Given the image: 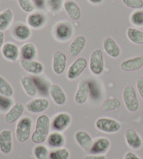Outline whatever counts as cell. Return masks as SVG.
Instances as JSON below:
<instances>
[{"label": "cell", "mask_w": 143, "mask_h": 159, "mask_svg": "<svg viewBox=\"0 0 143 159\" xmlns=\"http://www.w3.org/2000/svg\"><path fill=\"white\" fill-rule=\"evenodd\" d=\"M51 121L47 115H41L36 118L35 129L31 136V141L36 144L44 143L50 135Z\"/></svg>", "instance_id": "6da1fadb"}, {"label": "cell", "mask_w": 143, "mask_h": 159, "mask_svg": "<svg viewBox=\"0 0 143 159\" xmlns=\"http://www.w3.org/2000/svg\"><path fill=\"white\" fill-rule=\"evenodd\" d=\"M32 119L25 116L21 117L17 122L16 126V138L19 143H25L31 137L32 129Z\"/></svg>", "instance_id": "7a4b0ae2"}, {"label": "cell", "mask_w": 143, "mask_h": 159, "mask_svg": "<svg viewBox=\"0 0 143 159\" xmlns=\"http://www.w3.org/2000/svg\"><path fill=\"white\" fill-rule=\"evenodd\" d=\"M96 129L102 133L113 134L118 133L122 129V125L117 120L110 117H99L94 123Z\"/></svg>", "instance_id": "3957f363"}, {"label": "cell", "mask_w": 143, "mask_h": 159, "mask_svg": "<svg viewBox=\"0 0 143 159\" xmlns=\"http://www.w3.org/2000/svg\"><path fill=\"white\" fill-rule=\"evenodd\" d=\"M122 98L126 108L130 112H136L139 109V101L137 92L133 86L128 85L122 92Z\"/></svg>", "instance_id": "277c9868"}, {"label": "cell", "mask_w": 143, "mask_h": 159, "mask_svg": "<svg viewBox=\"0 0 143 159\" xmlns=\"http://www.w3.org/2000/svg\"><path fill=\"white\" fill-rule=\"evenodd\" d=\"M89 67L93 75L99 76L103 74L105 69V61L101 50L96 49L92 51L89 61Z\"/></svg>", "instance_id": "5b68a950"}, {"label": "cell", "mask_w": 143, "mask_h": 159, "mask_svg": "<svg viewBox=\"0 0 143 159\" xmlns=\"http://www.w3.org/2000/svg\"><path fill=\"white\" fill-rule=\"evenodd\" d=\"M72 122V117L67 112H59L54 116L51 121V128L54 131L64 132Z\"/></svg>", "instance_id": "8992f818"}, {"label": "cell", "mask_w": 143, "mask_h": 159, "mask_svg": "<svg viewBox=\"0 0 143 159\" xmlns=\"http://www.w3.org/2000/svg\"><path fill=\"white\" fill-rule=\"evenodd\" d=\"M87 60L84 57H78L71 64L67 71V79L74 80L78 78L87 66Z\"/></svg>", "instance_id": "52a82bcc"}, {"label": "cell", "mask_w": 143, "mask_h": 159, "mask_svg": "<svg viewBox=\"0 0 143 159\" xmlns=\"http://www.w3.org/2000/svg\"><path fill=\"white\" fill-rule=\"evenodd\" d=\"M73 32V27L68 21L59 22L54 29L56 39L60 41H66L72 36Z\"/></svg>", "instance_id": "ba28073f"}, {"label": "cell", "mask_w": 143, "mask_h": 159, "mask_svg": "<svg viewBox=\"0 0 143 159\" xmlns=\"http://www.w3.org/2000/svg\"><path fill=\"white\" fill-rule=\"evenodd\" d=\"M50 106V102L46 98H35L30 101L25 105V108L29 112L33 114H40L45 112Z\"/></svg>", "instance_id": "9c48e42d"}, {"label": "cell", "mask_w": 143, "mask_h": 159, "mask_svg": "<svg viewBox=\"0 0 143 159\" xmlns=\"http://www.w3.org/2000/svg\"><path fill=\"white\" fill-rule=\"evenodd\" d=\"M67 58L64 52L57 50L53 54L52 68L53 72L56 75H62L67 69Z\"/></svg>", "instance_id": "30bf717a"}, {"label": "cell", "mask_w": 143, "mask_h": 159, "mask_svg": "<svg viewBox=\"0 0 143 159\" xmlns=\"http://www.w3.org/2000/svg\"><path fill=\"white\" fill-rule=\"evenodd\" d=\"M124 138L128 147L133 150H138L142 147V139L133 128L128 129L125 131Z\"/></svg>", "instance_id": "8fae6325"}, {"label": "cell", "mask_w": 143, "mask_h": 159, "mask_svg": "<svg viewBox=\"0 0 143 159\" xmlns=\"http://www.w3.org/2000/svg\"><path fill=\"white\" fill-rule=\"evenodd\" d=\"M50 98L57 106H63L67 103V96L64 89L57 84H52L48 88Z\"/></svg>", "instance_id": "7c38bea8"}, {"label": "cell", "mask_w": 143, "mask_h": 159, "mask_svg": "<svg viewBox=\"0 0 143 159\" xmlns=\"http://www.w3.org/2000/svg\"><path fill=\"white\" fill-rule=\"evenodd\" d=\"M90 94V85L87 80H81L74 96V101L78 105L85 104Z\"/></svg>", "instance_id": "4fadbf2b"}, {"label": "cell", "mask_w": 143, "mask_h": 159, "mask_svg": "<svg viewBox=\"0 0 143 159\" xmlns=\"http://www.w3.org/2000/svg\"><path fill=\"white\" fill-rule=\"evenodd\" d=\"M111 142L108 138L99 137L93 141L90 153L91 154L104 155L109 150Z\"/></svg>", "instance_id": "5bb4252c"}, {"label": "cell", "mask_w": 143, "mask_h": 159, "mask_svg": "<svg viewBox=\"0 0 143 159\" xmlns=\"http://www.w3.org/2000/svg\"><path fill=\"white\" fill-rule=\"evenodd\" d=\"M13 150V135L9 129L0 132V152L3 154H9Z\"/></svg>", "instance_id": "9a60e30c"}, {"label": "cell", "mask_w": 143, "mask_h": 159, "mask_svg": "<svg viewBox=\"0 0 143 159\" xmlns=\"http://www.w3.org/2000/svg\"><path fill=\"white\" fill-rule=\"evenodd\" d=\"M21 66L25 71L31 75H39L41 74L44 70V66L41 62L31 59V60H25L21 59Z\"/></svg>", "instance_id": "2e32d148"}, {"label": "cell", "mask_w": 143, "mask_h": 159, "mask_svg": "<svg viewBox=\"0 0 143 159\" xmlns=\"http://www.w3.org/2000/svg\"><path fill=\"white\" fill-rule=\"evenodd\" d=\"M143 67V56H136L123 61L120 64V69L125 72L138 70Z\"/></svg>", "instance_id": "e0dca14e"}, {"label": "cell", "mask_w": 143, "mask_h": 159, "mask_svg": "<svg viewBox=\"0 0 143 159\" xmlns=\"http://www.w3.org/2000/svg\"><path fill=\"white\" fill-rule=\"evenodd\" d=\"M25 106L21 103H16L5 115L4 120L7 124H13L21 118L25 110Z\"/></svg>", "instance_id": "ac0fdd59"}, {"label": "cell", "mask_w": 143, "mask_h": 159, "mask_svg": "<svg viewBox=\"0 0 143 159\" xmlns=\"http://www.w3.org/2000/svg\"><path fill=\"white\" fill-rule=\"evenodd\" d=\"M75 140L84 151L90 152L94 141L90 133L86 130H78L75 134Z\"/></svg>", "instance_id": "d6986e66"}, {"label": "cell", "mask_w": 143, "mask_h": 159, "mask_svg": "<svg viewBox=\"0 0 143 159\" xmlns=\"http://www.w3.org/2000/svg\"><path fill=\"white\" fill-rule=\"evenodd\" d=\"M2 54L4 58L7 60L16 61L18 60L20 56V49L16 44L8 42L3 45Z\"/></svg>", "instance_id": "ffe728a7"}, {"label": "cell", "mask_w": 143, "mask_h": 159, "mask_svg": "<svg viewBox=\"0 0 143 159\" xmlns=\"http://www.w3.org/2000/svg\"><path fill=\"white\" fill-rule=\"evenodd\" d=\"M103 48H104L105 53L112 58H118L121 55V49H120L118 44L112 37H110V36H108L104 39Z\"/></svg>", "instance_id": "44dd1931"}, {"label": "cell", "mask_w": 143, "mask_h": 159, "mask_svg": "<svg viewBox=\"0 0 143 159\" xmlns=\"http://www.w3.org/2000/svg\"><path fill=\"white\" fill-rule=\"evenodd\" d=\"M21 84L25 93L30 97H34L38 93V88L33 78L24 75L21 78Z\"/></svg>", "instance_id": "7402d4cb"}, {"label": "cell", "mask_w": 143, "mask_h": 159, "mask_svg": "<svg viewBox=\"0 0 143 159\" xmlns=\"http://www.w3.org/2000/svg\"><path fill=\"white\" fill-rule=\"evenodd\" d=\"M66 13L74 21H77L81 17V9L79 5L73 0H67L63 4Z\"/></svg>", "instance_id": "603a6c76"}, {"label": "cell", "mask_w": 143, "mask_h": 159, "mask_svg": "<svg viewBox=\"0 0 143 159\" xmlns=\"http://www.w3.org/2000/svg\"><path fill=\"white\" fill-rule=\"evenodd\" d=\"M86 45V38L84 36L80 35L76 36L71 43L68 48V52L72 57H77L84 50Z\"/></svg>", "instance_id": "cb8c5ba5"}, {"label": "cell", "mask_w": 143, "mask_h": 159, "mask_svg": "<svg viewBox=\"0 0 143 159\" xmlns=\"http://www.w3.org/2000/svg\"><path fill=\"white\" fill-rule=\"evenodd\" d=\"M48 144L50 148L59 149L64 146L66 139L61 132L53 131L48 135L47 139Z\"/></svg>", "instance_id": "d4e9b609"}, {"label": "cell", "mask_w": 143, "mask_h": 159, "mask_svg": "<svg viewBox=\"0 0 143 159\" xmlns=\"http://www.w3.org/2000/svg\"><path fill=\"white\" fill-rule=\"evenodd\" d=\"M37 54V50L35 45L32 43H26L22 45L20 49V55L21 59L31 60L34 59Z\"/></svg>", "instance_id": "484cf974"}, {"label": "cell", "mask_w": 143, "mask_h": 159, "mask_svg": "<svg viewBox=\"0 0 143 159\" xmlns=\"http://www.w3.org/2000/svg\"><path fill=\"white\" fill-rule=\"evenodd\" d=\"M45 22V17L41 13H31L27 16V23L30 27L39 29L44 26Z\"/></svg>", "instance_id": "4316f807"}, {"label": "cell", "mask_w": 143, "mask_h": 159, "mask_svg": "<svg viewBox=\"0 0 143 159\" xmlns=\"http://www.w3.org/2000/svg\"><path fill=\"white\" fill-rule=\"evenodd\" d=\"M13 35L19 41H26L31 36V32L30 27L24 24H19L13 30Z\"/></svg>", "instance_id": "83f0119b"}, {"label": "cell", "mask_w": 143, "mask_h": 159, "mask_svg": "<svg viewBox=\"0 0 143 159\" xmlns=\"http://www.w3.org/2000/svg\"><path fill=\"white\" fill-rule=\"evenodd\" d=\"M13 20V13L10 8L0 13V31L7 30Z\"/></svg>", "instance_id": "f1b7e54d"}, {"label": "cell", "mask_w": 143, "mask_h": 159, "mask_svg": "<svg viewBox=\"0 0 143 159\" xmlns=\"http://www.w3.org/2000/svg\"><path fill=\"white\" fill-rule=\"evenodd\" d=\"M127 36L131 42L136 45H143V32L138 29L129 27L127 30Z\"/></svg>", "instance_id": "f546056e"}, {"label": "cell", "mask_w": 143, "mask_h": 159, "mask_svg": "<svg viewBox=\"0 0 143 159\" xmlns=\"http://www.w3.org/2000/svg\"><path fill=\"white\" fill-rule=\"evenodd\" d=\"M121 106V102L117 98H109L102 103V110L104 112H111L116 110Z\"/></svg>", "instance_id": "4dcf8cb0"}, {"label": "cell", "mask_w": 143, "mask_h": 159, "mask_svg": "<svg viewBox=\"0 0 143 159\" xmlns=\"http://www.w3.org/2000/svg\"><path fill=\"white\" fill-rule=\"evenodd\" d=\"M33 155L36 159H49V149L44 144H39L34 147Z\"/></svg>", "instance_id": "1f68e13d"}, {"label": "cell", "mask_w": 143, "mask_h": 159, "mask_svg": "<svg viewBox=\"0 0 143 159\" xmlns=\"http://www.w3.org/2000/svg\"><path fill=\"white\" fill-rule=\"evenodd\" d=\"M14 93V90L11 84L4 77L0 75V95L11 97Z\"/></svg>", "instance_id": "d6a6232c"}, {"label": "cell", "mask_w": 143, "mask_h": 159, "mask_svg": "<svg viewBox=\"0 0 143 159\" xmlns=\"http://www.w3.org/2000/svg\"><path fill=\"white\" fill-rule=\"evenodd\" d=\"M70 156V152L67 148L62 147L50 152L49 159H69Z\"/></svg>", "instance_id": "836d02e7"}, {"label": "cell", "mask_w": 143, "mask_h": 159, "mask_svg": "<svg viewBox=\"0 0 143 159\" xmlns=\"http://www.w3.org/2000/svg\"><path fill=\"white\" fill-rule=\"evenodd\" d=\"M17 2L20 8L25 12L31 13L35 9V6L31 0H17Z\"/></svg>", "instance_id": "e575fe53"}, {"label": "cell", "mask_w": 143, "mask_h": 159, "mask_svg": "<svg viewBox=\"0 0 143 159\" xmlns=\"http://www.w3.org/2000/svg\"><path fill=\"white\" fill-rule=\"evenodd\" d=\"M131 22L136 26H143V11H136L131 16Z\"/></svg>", "instance_id": "d590c367"}, {"label": "cell", "mask_w": 143, "mask_h": 159, "mask_svg": "<svg viewBox=\"0 0 143 159\" xmlns=\"http://www.w3.org/2000/svg\"><path fill=\"white\" fill-rule=\"evenodd\" d=\"M10 98L0 95V110L3 112H8L13 106L12 99Z\"/></svg>", "instance_id": "8d00e7d4"}, {"label": "cell", "mask_w": 143, "mask_h": 159, "mask_svg": "<svg viewBox=\"0 0 143 159\" xmlns=\"http://www.w3.org/2000/svg\"><path fill=\"white\" fill-rule=\"evenodd\" d=\"M124 4L133 9H142L143 8V0H122Z\"/></svg>", "instance_id": "74e56055"}, {"label": "cell", "mask_w": 143, "mask_h": 159, "mask_svg": "<svg viewBox=\"0 0 143 159\" xmlns=\"http://www.w3.org/2000/svg\"><path fill=\"white\" fill-rule=\"evenodd\" d=\"M47 4L50 10L53 12H59L64 4L63 0H47Z\"/></svg>", "instance_id": "f35d334b"}, {"label": "cell", "mask_w": 143, "mask_h": 159, "mask_svg": "<svg viewBox=\"0 0 143 159\" xmlns=\"http://www.w3.org/2000/svg\"><path fill=\"white\" fill-rule=\"evenodd\" d=\"M136 88L140 96L143 99V76H141L137 79Z\"/></svg>", "instance_id": "ab89813d"}, {"label": "cell", "mask_w": 143, "mask_h": 159, "mask_svg": "<svg viewBox=\"0 0 143 159\" xmlns=\"http://www.w3.org/2000/svg\"><path fill=\"white\" fill-rule=\"evenodd\" d=\"M124 159H141L136 153L133 152H128L124 155Z\"/></svg>", "instance_id": "60d3db41"}, {"label": "cell", "mask_w": 143, "mask_h": 159, "mask_svg": "<svg viewBox=\"0 0 143 159\" xmlns=\"http://www.w3.org/2000/svg\"><path fill=\"white\" fill-rule=\"evenodd\" d=\"M83 159H106V157L105 155L89 154L85 156Z\"/></svg>", "instance_id": "b9f144b4"}, {"label": "cell", "mask_w": 143, "mask_h": 159, "mask_svg": "<svg viewBox=\"0 0 143 159\" xmlns=\"http://www.w3.org/2000/svg\"><path fill=\"white\" fill-rule=\"evenodd\" d=\"M35 7L43 8L45 6V0H31Z\"/></svg>", "instance_id": "7bdbcfd3"}, {"label": "cell", "mask_w": 143, "mask_h": 159, "mask_svg": "<svg viewBox=\"0 0 143 159\" xmlns=\"http://www.w3.org/2000/svg\"><path fill=\"white\" fill-rule=\"evenodd\" d=\"M4 43V34L2 31H0V50L2 49Z\"/></svg>", "instance_id": "ee69618b"}, {"label": "cell", "mask_w": 143, "mask_h": 159, "mask_svg": "<svg viewBox=\"0 0 143 159\" xmlns=\"http://www.w3.org/2000/svg\"><path fill=\"white\" fill-rule=\"evenodd\" d=\"M89 2H90L91 4H99L103 2L104 0H87Z\"/></svg>", "instance_id": "f6af8a7d"}, {"label": "cell", "mask_w": 143, "mask_h": 159, "mask_svg": "<svg viewBox=\"0 0 143 159\" xmlns=\"http://www.w3.org/2000/svg\"><path fill=\"white\" fill-rule=\"evenodd\" d=\"M117 159H119V158H117Z\"/></svg>", "instance_id": "bcb514c9"}]
</instances>
